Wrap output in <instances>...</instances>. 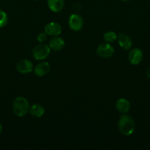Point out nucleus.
I'll list each match as a JSON object with an SVG mask.
<instances>
[{"label":"nucleus","instance_id":"7ed1b4c3","mask_svg":"<svg viewBox=\"0 0 150 150\" xmlns=\"http://www.w3.org/2000/svg\"><path fill=\"white\" fill-rule=\"evenodd\" d=\"M51 48L46 44H39L37 45L32 50V55L34 58L37 60L45 59L49 55Z\"/></svg>","mask_w":150,"mask_h":150},{"label":"nucleus","instance_id":"423d86ee","mask_svg":"<svg viewBox=\"0 0 150 150\" xmlns=\"http://www.w3.org/2000/svg\"><path fill=\"white\" fill-rule=\"evenodd\" d=\"M128 59L129 62L134 65H137L143 59V52L140 48H133L129 51L128 54Z\"/></svg>","mask_w":150,"mask_h":150},{"label":"nucleus","instance_id":"ddd939ff","mask_svg":"<svg viewBox=\"0 0 150 150\" xmlns=\"http://www.w3.org/2000/svg\"><path fill=\"white\" fill-rule=\"evenodd\" d=\"M48 7L54 13H58L64 7V0H47Z\"/></svg>","mask_w":150,"mask_h":150},{"label":"nucleus","instance_id":"2eb2a0df","mask_svg":"<svg viewBox=\"0 0 150 150\" xmlns=\"http://www.w3.org/2000/svg\"><path fill=\"white\" fill-rule=\"evenodd\" d=\"M103 37H104V41H106L108 43H112L114 41H116V39L118 38L116 34L114 32H113V31H109V32H105Z\"/></svg>","mask_w":150,"mask_h":150},{"label":"nucleus","instance_id":"f8f14e48","mask_svg":"<svg viewBox=\"0 0 150 150\" xmlns=\"http://www.w3.org/2000/svg\"><path fill=\"white\" fill-rule=\"evenodd\" d=\"M116 109L121 114H126L129 111L130 108V104L129 102L125 98H119L116 103Z\"/></svg>","mask_w":150,"mask_h":150},{"label":"nucleus","instance_id":"dca6fc26","mask_svg":"<svg viewBox=\"0 0 150 150\" xmlns=\"http://www.w3.org/2000/svg\"><path fill=\"white\" fill-rule=\"evenodd\" d=\"M8 18H7V13L3 10H0V28L4 27L7 23Z\"/></svg>","mask_w":150,"mask_h":150},{"label":"nucleus","instance_id":"6e6552de","mask_svg":"<svg viewBox=\"0 0 150 150\" xmlns=\"http://www.w3.org/2000/svg\"><path fill=\"white\" fill-rule=\"evenodd\" d=\"M45 32L51 36H58L62 32V27L59 23L56 22H51L46 24L44 28Z\"/></svg>","mask_w":150,"mask_h":150},{"label":"nucleus","instance_id":"aec40b11","mask_svg":"<svg viewBox=\"0 0 150 150\" xmlns=\"http://www.w3.org/2000/svg\"><path fill=\"white\" fill-rule=\"evenodd\" d=\"M122 1H129V0H122Z\"/></svg>","mask_w":150,"mask_h":150},{"label":"nucleus","instance_id":"9b49d317","mask_svg":"<svg viewBox=\"0 0 150 150\" xmlns=\"http://www.w3.org/2000/svg\"><path fill=\"white\" fill-rule=\"evenodd\" d=\"M65 46V41L58 36H54L49 41V47L54 51H61Z\"/></svg>","mask_w":150,"mask_h":150},{"label":"nucleus","instance_id":"a211bd4d","mask_svg":"<svg viewBox=\"0 0 150 150\" xmlns=\"http://www.w3.org/2000/svg\"><path fill=\"white\" fill-rule=\"evenodd\" d=\"M146 75L147 78L150 79V66L148 67V69L146 70Z\"/></svg>","mask_w":150,"mask_h":150},{"label":"nucleus","instance_id":"9d476101","mask_svg":"<svg viewBox=\"0 0 150 150\" xmlns=\"http://www.w3.org/2000/svg\"><path fill=\"white\" fill-rule=\"evenodd\" d=\"M118 42L119 45L125 50H129L132 45V40L130 37L124 33L119 34L118 36Z\"/></svg>","mask_w":150,"mask_h":150},{"label":"nucleus","instance_id":"1a4fd4ad","mask_svg":"<svg viewBox=\"0 0 150 150\" xmlns=\"http://www.w3.org/2000/svg\"><path fill=\"white\" fill-rule=\"evenodd\" d=\"M50 64L46 62H42L39 63L36 67H35V74L38 77H42V76H46L48 74L49 72L50 71Z\"/></svg>","mask_w":150,"mask_h":150},{"label":"nucleus","instance_id":"f3484780","mask_svg":"<svg viewBox=\"0 0 150 150\" xmlns=\"http://www.w3.org/2000/svg\"><path fill=\"white\" fill-rule=\"evenodd\" d=\"M46 38H47V34L46 33V32H41V33H40L39 35H38V37H37L38 41H39V42H44V41H46Z\"/></svg>","mask_w":150,"mask_h":150},{"label":"nucleus","instance_id":"0eeeda50","mask_svg":"<svg viewBox=\"0 0 150 150\" xmlns=\"http://www.w3.org/2000/svg\"><path fill=\"white\" fill-rule=\"evenodd\" d=\"M16 70L21 73H29L33 70V64L32 62L27 59H22L16 64Z\"/></svg>","mask_w":150,"mask_h":150},{"label":"nucleus","instance_id":"f257e3e1","mask_svg":"<svg viewBox=\"0 0 150 150\" xmlns=\"http://www.w3.org/2000/svg\"><path fill=\"white\" fill-rule=\"evenodd\" d=\"M13 111L16 116L23 117L26 116L29 111V105L27 100L24 97H18L13 100Z\"/></svg>","mask_w":150,"mask_h":150},{"label":"nucleus","instance_id":"20e7f679","mask_svg":"<svg viewBox=\"0 0 150 150\" xmlns=\"http://www.w3.org/2000/svg\"><path fill=\"white\" fill-rule=\"evenodd\" d=\"M96 53L101 58H110L114 54V48L110 43H101L97 47Z\"/></svg>","mask_w":150,"mask_h":150},{"label":"nucleus","instance_id":"f03ea898","mask_svg":"<svg viewBox=\"0 0 150 150\" xmlns=\"http://www.w3.org/2000/svg\"><path fill=\"white\" fill-rule=\"evenodd\" d=\"M135 121L130 116L124 114L119 120V129L124 136H130L135 130Z\"/></svg>","mask_w":150,"mask_h":150},{"label":"nucleus","instance_id":"39448f33","mask_svg":"<svg viewBox=\"0 0 150 150\" xmlns=\"http://www.w3.org/2000/svg\"><path fill=\"white\" fill-rule=\"evenodd\" d=\"M69 25L72 30L77 32L81 30L83 26V19L79 15L71 14L69 19Z\"/></svg>","mask_w":150,"mask_h":150},{"label":"nucleus","instance_id":"6ab92c4d","mask_svg":"<svg viewBox=\"0 0 150 150\" xmlns=\"http://www.w3.org/2000/svg\"><path fill=\"white\" fill-rule=\"evenodd\" d=\"M1 131H2V127H1V125L0 124V135H1Z\"/></svg>","mask_w":150,"mask_h":150},{"label":"nucleus","instance_id":"4468645a","mask_svg":"<svg viewBox=\"0 0 150 150\" xmlns=\"http://www.w3.org/2000/svg\"><path fill=\"white\" fill-rule=\"evenodd\" d=\"M29 112L33 117H41L45 113V109L44 106L41 105V104H34L29 108Z\"/></svg>","mask_w":150,"mask_h":150},{"label":"nucleus","instance_id":"412c9836","mask_svg":"<svg viewBox=\"0 0 150 150\" xmlns=\"http://www.w3.org/2000/svg\"><path fill=\"white\" fill-rule=\"evenodd\" d=\"M34 1H37V0H34Z\"/></svg>","mask_w":150,"mask_h":150}]
</instances>
